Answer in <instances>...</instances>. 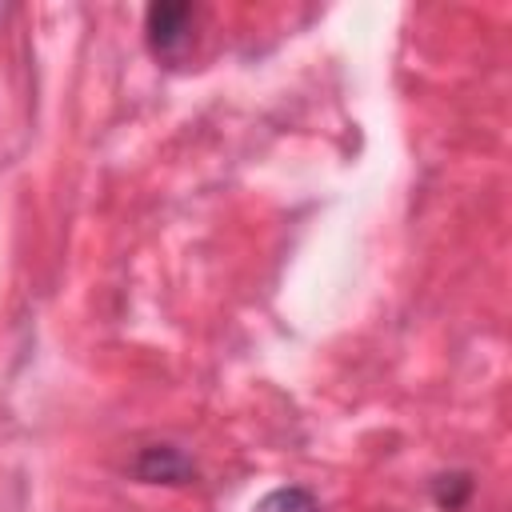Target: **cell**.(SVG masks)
Returning <instances> with one entry per match:
<instances>
[{
    "mask_svg": "<svg viewBox=\"0 0 512 512\" xmlns=\"http://www.w3.org/2000/svg\"><path fill=\"white\" fill-rule=\"evenodd\" d=\"M192 24H196V8L180 4V0H156L144 8V40L148 52L156 60H180L192 48Z\"/></svg>",
    "mask_w": 512,
    "mask_h": 512,
    "instance_id": "obj_1",
    "label": "cell"
},
{
    "mask_svg": "<svg viewBox=\"0 0 512 512\" xmlns=\"http://www.w3.org/2000/svg\"><path fill=\"white\" fill-rule=\"evenodd\" d=\"M132 476L140 484H168V488H180V484H192L196 480V464L184 448L176 444H148L136 452L132 460Z\"/></svg>",
    "mask_w": 512,
    "mask_h": 512,
    "instance_id": "obj_2",
    "label": "cell"
},
{
    "mask_svg": "<svg viewBox=\"0 0 512 512\" xmlns=\"http://www.w3.org/2000/svg\"><path fill=\"white\" fill-rule=\"evenodd\" d=\"M252 512H324V508H320V500L308 488L284 484V488H272L268 496H260Z\"/></svg>",
    "mask_w": 512,
    "mask_h": 512,
    "instance_id": "obj_3",
    "label": "cell"
},
{
    "mask_svg": "<svg viewBox=\"0 0 512 512\" xmlns=\"http://www.w3.org/2000/svg\"><path fill=\"white\" fill-rule=\"evenodd\" d=\"M432 492H436V504H440V508L456 512V508H464V504H468V496H472V480H468L464 472H452V476H436Z\"/></svg>",
    "mask_w": 512,
    "mask_h": 512,
    "instance_id": "obj_4",
    "label": "cell"
}]
</instances>
